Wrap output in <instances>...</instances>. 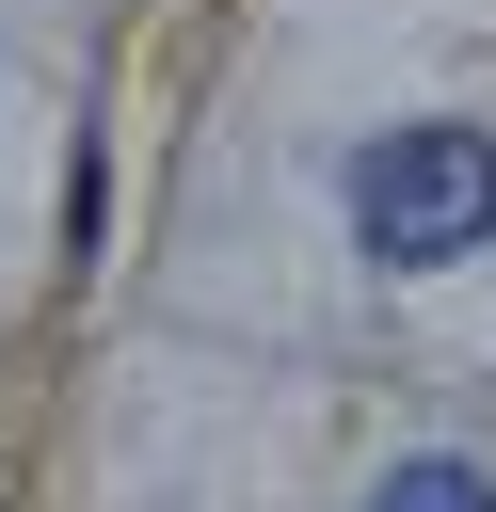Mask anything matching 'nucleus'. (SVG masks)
Segmentation results:
<instances>
[{
	"mask_svg": "<svg viewBox=\"0 0 496 512\" xmlns=\"http://www.w3.org/2000/svg\"><path fill=\"white\" fill-rule=\"evenodd\" d=\"M352 240L384 272H448L496 240V128L464 112H416V128H368L352 144Z\"/></svg>",
	"mask_w": 496,
	"mask_h": 512,
	"instance_id": "nucleus-1",
	"label": "nucleus"
},
{
	"mask_svg": "<svg viewBox=\"0 0 496 512\" xmlns=\"http://www.w3.org/2000/svg\"><path fill=\"white\" fill-rule=\"evenodd\" d=\"M368 512H496V480H480L464 448H416V464H384V480H368Z\"/></svg>",
	"mask_w": 496,
	"mask_h": 512,
	"instance_id": "nucleus-2",
	"label": "nucleus"
}]
</instances>
